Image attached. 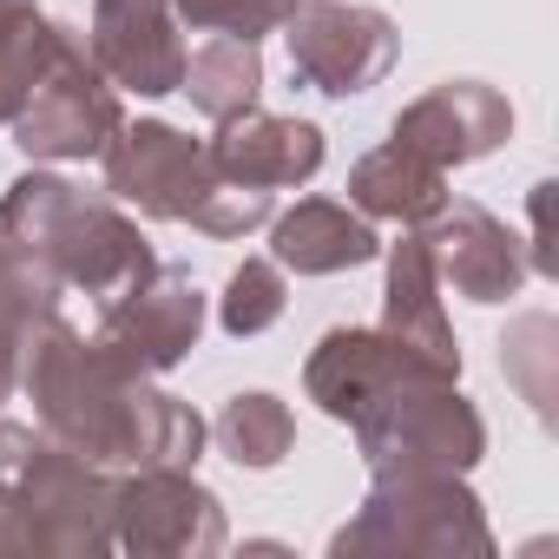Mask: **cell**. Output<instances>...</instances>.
<instances>
[{
  "label": "cell",
  "instance_id": "6da1fadb",
  "mask_svg": "<svg viewBox=\"0 0 559 559\" xmlns=\"http://www.w3.org/2000/svg\"><path fill=\"white\" fill-rule=\"evenodd\" d=\"M290 53H297V67H304L323 93H362V86L389 67L395 40H389V21H382V14L310 8V14H297Z\"/></svg>",
  "mask_w": 559,
  "mask_h": 559
},
{
  "label": "cell",
  "instance_id": "7a4b0ae2",
  "mask_svg": "<svg viewBox=\"0 0 559 559\" xmlns=\"http://www.w3.org/2000/svg\"><path fill=\"white\" fill-rule=\"evenodd\" d=\"M99 53L139 93H171L178 86V47L165 34L158 0H99Z\"/></svg>",
  "mask_w": 559,
  "mask_h": 559
},
{
  "label": "cell",
  "instance_id": "3957f363",
  "mask_svg": "<svg viewBox=\"0 0 559 559\" xmlns=\"http://www.w3.org/2000/svg\"><path fill=\"white\" fill-rule=\"evenodd\" d=\"M99 126H112L106 93H93V80L67 73V80H53V86L40 93V106L27 112L21 145H27V152H86V145H99V139H93Z\"/></svg>",
  "mask_w": 559,
  "mask_h": 559
},
{
  "label": "cell",
  "instance_id": "277c9868",
  "mask_svg": "<svg viewBox=\"0 0 559 559\" xmlns=\"http://www.w3.org/2000/svg\"><path fill=\"white\" fill-rule=\"evenodd\" d=\"M402 126H441V139L421 145L428 158H474L507 132V106L493 93H480V86H448V93L421 99Z\"/></svg>",
  "mask_w": 559,
  "mask_h": 559
},
{
  "label": "cell",
  "instance_id": "5b68a950",
  "mask_svg": "<svg viewBox=\"0 0 559 559\" xmlns=\"http://www.w3.org/2000/svg\"><path fill=\"white\" fill-rule=\"evenodd\" d=\"M317 158H323V145H317V132L310 126H284V119H263V126H237V132H224V145H217V165L224 171H243V178H257V185H270V178H304V171H317Z\"/></svg>",
  "mask_w": 559,
  "mask_h": 559
},
{
  "label": "cell",
  "instance_id": "8992f818",
  "mask_svg": "<svg viewBox=\"0 0 559 559\" xmlns=\"http://www.w3.org/2000/svg\"><path fill=\"white\" fill-rule=\"evenodd\" d=\"M276 250H284L297 270H336V263H356L376 250V237L362 224H349L343 211L330 204H304L284 230H276Z\"/></svg>",
  "mask_w": 559,
  "mask_h": 559
},
{
  "label": "cell",
  "instance_id": "52a82bcc",
  "mask_svg": "<svg viewBox=\"0 0 559 559\" xmlns=\"http://www.w3.org/2000/svg\"><path fill=\"white\" fill-rule=\"evenodd\" d=\"M191 86H198V106H211V112L250 106V93H257V53H250V40H224V47L198 53L191 60Z\"/></svg>",
  "mask_w": 559,
  "mask_h": 559
},
{
  "label": "cell",
  "instance_id": "ba28073f",
  "mask_svg": "<svg viewBox=\"0 0 559 559\" xmlns=\"http://www.w3.org/2000/svg\"><path fill=\"white\" fill-rule=\"evenodd\" d=\"M461 217H467L474 243H467V257L454 263V284L474 290V297H500V290H513V276H520V263H513V237H500L480 211H461Z\"/></svg>",
  "mask_w": 559,
  "mask_h": 559
},
{
  "label": "cell",
  "instance_id": "9c48e42d",
  "mask_svg": "<svg viewBox=\"0 0 559 559\" xmlns=\"http://www.w3.org/2000/svg\"><path fill=\"white\" fill-rule=\"evenodd\" d=\"M402 152V178H389V165L376 158V165H362V178H356V191L376 204V211H428L441 191H435V171L428 165H415V152L408 145H395Z\"/></svg>",
  "mask_w": 559,
  "mask_h": 559
},
{
  "label": "cell",
  "instance_id": "30bf717a",
  "mask_svg": "<svg viewBox=\"0 0 559 559\" xmlns=\"http://www.w3.org/2000/svg\"><path fill=\"white\" fill-rule=\"evenodd\" d=\"M178 8L191 14V21H211V27H230V34H257V27H270L276 14H284V0H178Z\"/></svg>",
  "mask_w": 559,
  "mask_h": 559
},
{
  "label": "cell",
  "instance_id": "8fae6325",
  "mask_svg": "<svg viewBox=\"0 0 559 559\" xmlns=\"http://www.w3.org/2000/svg\"><path fill=\"white\" fill-rule=\"evenodd\" d=\"M276 317V284H270V270H237V284H230V330H257Z\"/></svg>",
  "mask_w": 559,
  "mask_h": 559
}]
</instances>
